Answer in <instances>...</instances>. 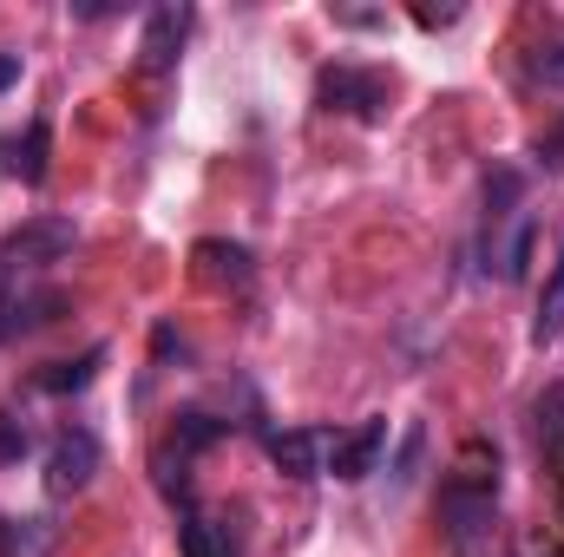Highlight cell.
Wrapping results in <instances>:
<instances>
[{"label": "cell", "instance_id": "cell-19", "mask_svg": "<svg viewBox=\"0 0 564 557\" xmlns=\"http://www.w3.org/2000/svg\"><path fill=\"white\" fill-rule=\"evenodd\" d=\"M106 13H119L112 0H73V20H106Z\"/></svg>", "mask_w": 564, "mask_h": 557}, {"label": "cell", "instance_id": "cell-18", "mask_svg": "<svg viewBox=\"0 0 564 557\" xmlns=\"http://www.w3.org/2000/svg\"><path fill=\"white\" fill-rule=\"evenodd\" d=\"M414 20H421V26H453L459 7H414Z\"/></svg>", "mask_w": 564, "mask_h": 557}, {"label": "cell", "instance_id": "cell-17", "mask_svg": "<svg viewBox=\"0 0 564 557\" xmlns=\"http://www.w3.org/2000/svg\"><path fill=\"white\" fill-rule=\"evenodd\" d=\"M26 446H33V433H26L13 414H0V466H20V459H26Z\"/></svg>", "mask_w": 564, "mask_h": 557}, {"label": "cell", "instance_id": "cell-5", "mask_svg": "<svg viewBox=\"0 0 564 557\" xmlns=\"http://www.w3.org/2000/svg\"><path fill=\"white\" fill-rule=\"evenodd\" d=\"M191 7L184 0H164V7H151L144 13V33H139V66L144 73H171L177 66V53H184V40H191Z\"/></svg>", "mask_w": 564, "mask_h": 557}, {"label": "cell", "instance_id": "cell-13", "mask_svg": "<svg viewBox=\"0 0 564 557\" xmlns=\"http://www.w3.org/2000/svg\"><path fill=\"white\" fill-rule=\"evenodd\" d=\"M532 419H539V452H545V459L564 472V381H552V387L539 394Z\"/></svg>", "mask_w": 564, "mask_h": 557}, {"label": "cell", "instance_id": "cell-7", "mask_svg": "<svg viewBox=\"0 0 564 557\" xmlns=\"http://www.w3.org/2000/svg\"><path fill=\"white\" fill-rule=\"evenodd\" d=\"M59 308H66L59 288H40V282H0V341H13V335L53 321Z\"/></svg>", "mask_w": 564, "mask_h": 557}, {"label": "cell", "instance_id": "cell-16", "mask_svg": "<svg viewBox=\"0 0 564 557\" xmlns=\"http://www.w3.org/2000/svg\"><path fill=\"white\" fill-rule=\"evenodd\" d=\"M532 79H539V86H552V92L564 86V33H552V40H539V46H532Z\"/></svg>", "mask_w": 564, "mask_h": 557}, {"label": "cell", "instance_id": "cell-9", "mask_svg": "<svg viewBox=\"0 0 564 557\" xmlns=\"http://www.w3.org/2000/svg\"><path fill=\"white\" fill-rule=\"evenodd\" d=\"M191 256H197V276L217 288H250V276H257V256L243 243H224V237H204Z\"/></svg>", "mask_w": 564, "mask_h": 557}, {"label": "cell", "instance_id": "cell-4", "mask_svg": "<svg viewBox=\"0 0 564 557\" xmlns=\"http://www.w3.org/2000/svg\"><path fill=\"white\" fill-rule=\"evenodd\" d=\"M315 106L375 125V119L388 112V79H381L375 66H322V79H315Z\"/></svg>", "mask_w": 564, "mask_h": 557}, {"label": "cell", "instance_id": "cell-6", "mask_svg": "<svg viewBox=\"0 0 564 557\" xmlns=\"http://www.w3.org/2000/svg\"><path fill=\"white\" fill-rule=\"evenodd\" d=\"M93 472H99V439H93L86 426H66V433L53 439V452H46V492H53V499L86 492Z\"/></svg>", "mask_w": 564, "mask_h": 557}, {"label": "cell", "instance_id": "cell-11", "mask_svg": "<svg viewBox=\"0 0 564 557\" xmlns=\"http://www.w3.org/2000/svg\"><path fill=\"white\" fill-rule=\"evenodd\" d=\"M322 446H328V439H322V433H308V426H289V433H263V452L276 459L289 479H315V472H322Z\"/></svg>", "mask_w": 564, "mask_h": 557}, {"label": "cell", "instance_id": "cell-20", "mask_svg": "<svg viewBox=\"0 0 564 557\" xmlns=\"http://www.w3.org/2000/svg\"><path fill=\"white\" fill-rule=\"evenodd\" d=\"M20 86V53H0V92Z\"/></svg>", "mask_w": 564, "mask_h": 557}, {"label": "cell", "instance_id": "cell-1", "mask_svg": "<svg viewBox=\"0 0 564 557\" xmlns=\"http://www.w3.org/2000/svg\"><path fill=\"white\" fill-rule=\"evenodd\" d=\"M492 518H499V459L473 439L453 472L440 479V525H446V545L453 551H486L492 545Z\"/></svg>", "mask_w": 564, "mask_h": 557}, {"label": "cell", "instance_id": "cell-10", "mask_svg": "<svg viewBox=\"0 0 564 557\" xmlns=\"http://www.w3.org/2000/svg\"><path fill=\"white\" fill-rule=\"evenodd\" d=\"M46 157H53V125L33 119L20 139H0V164L20 177V184H46Z\"/></svg>", "mask_w": 564, "mask_h": 557}, {"label": "cell", "instance_id": "cell-12", "mask_svg": "<svg viewBox=\"0 0 564 557\" xmlns=\"http://www.w3.org/2000/svg\"><path fill=\"white\" fill-rule=\"evenodd\" d=\"M558 335H564V243H558V256H552L545 288H539V315H532V341L539 348H552Z\"/></svg>", "mask_w": 564, "mask_h": 557}, {"label": "cell", "instance_id": "cell-2", "mask_svg": "<svg viewBox=\"0 0 564 557\" xmlns=\"http://www.w3.org/2000/svg\"><path fill=\"white\" fill-rule=\"evenodd\" d=\"M532 263V217H525V177L512 164L486 171V230H479V270L519 282Z\"/></svg>", "mask_w": 564, "mask_h": 557}, {"label": "cell", "instance_id": "cell-8", "mask_svg": "<svg viewBox=\"0 0 564 557\" xmlns=\"http://www.w3.org/2000/svg\"><path fill=\"white\" fill-rule=\"evenodd\" d=\"M381 446H388V419H361L355 433H335L328 439V472L335 479H368L375 459H381Z\"/></svg>", "mask_w": 564, "mask_h": 557}, {"label": "cell", "instance_id": "cell-14", "mask_svg": "<svg viewBox=\"0 0 564 557\" xmlns=\"http://www.w3.org/2000/svg\"><path fill=\"white\" fill-rule=\"evenodd\" d=\"M177 545H184V557H237L230 525H217V518H197V512L177 525Z\"/></svg>", "mask_w": 564, "mask_h": 557}, {"label": "cell", "instance_id": "cell-15", "mask_svg": "<svg viewBox=\"0 0 564 557\" xmlns=\"http://www.w3.org/2000/svg\"><path fill=\"white\" fill-rule=\"evenodd\" d=\"M99 361H106V348H86L79 361H53V368L40 374V387H46V394H79V387L99 374Z\"/></svg>", "mask_w": 564, "mask_h": 557}, {"label": "cell", "instance_id": "cell-3", "mask_svg": "<svg viewBox=\"0 0 564 557\" xmlns=\"http://www.w3.org/2000/svg\"><path fill=\"white\" fill-rule=\"evenodd\" d=\"M73 250V223L66 217H33L20 230L0 237V282H33L46 263H59Z\"/></svg>", "mask_w": 564, "mask_h": 557}]
</instances>
